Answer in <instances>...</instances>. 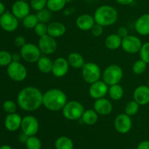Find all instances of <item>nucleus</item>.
I'll return each mask as SVG.
<instances>
[{
    "label": "nucleus",
    "instance_id": "3c124183",
    "mask_svg": "<svg viewBox=\"0 0 149 149\" xmlns=\"http://www.w3.org/2000/svg\"><path fill=\"white\" fill-rule=\"evenodd\" d=\"M73 0H66L67 2H71V1H72Z\"/></svg>",
    "mask_w": 149,
    "mask_h": 149
},
{
    "label": "nucleus",
    "instance_id": "f8f14e48",
    "mask_svg": "<svg viewBox=\"0 0 149 149\" xmlns=\"http://www.w3.org/2000/svg\"><path fill=\"white\" fill-rule=\"evenodd\" d=\"M18 19L10 12L6 11L0 16V26L6 32H14L18 27Z\"/></svg>",
    "mask_w": 149,
    "mask_h": 149
},
{
    "label": "nucleus",
    "instance_id": "9d476101",
    "mask_svg": "<svg viewBox=\"0 0 149 149\" xmlns=\"http://www.w3.org/2000/svg\"><path fill=\"white\" fill-rule=\"evenodd\" d=\"M142 42L138 37L134 35H127L126 37L122 39V48L124 51L130 54H135L139 53L141 47Z\"/></svg>",
    "mask_w": 149,
    "mask_h": 149
},
{
    "label": "nucleus",
    "instance_id": "37998d69",
    "mask_svg": "<svg viewBox=\"0 0 149 149\" xmlns=\"http://www.w3.org/2000/svg\"><path fill=\"white\" fill-rule=\"evenodd\" d=\"M137 149H149V140H143L138 144Z\"/></svg>",
    "mask_w": 149,
    "mask_h": 149
},
{
    "label": "nucleus",
    "instance_id": "c756f323",
    "mask_svg": "<svg viewBox=\"0 0 149 149\" xmlns=\"http://www.w3.org/2000/svg\"><path fill=\"white\" fill-rule=\"evenodd\" d=\"M39 23V20L36 14H30L23 19V25L26 29H33L36 27V25Z\"/></svg>",
    "mask_w": 149,
    "mask_h": 149
},
{
    "label": "nucleus",
    "instance_id": "a18cd8bd",
    "mask_svg": "<svg viewBox=\"0 0 149 149\" xmlns=\"http://www.w3.org/2000/svg\"><path fill=\"white\" fill-rule=\"evenodd\" d=\"M28 138H29V136H27L26 134H25L23 132H22L21 134H20V136H19V140H20L22 143H25V144H26Z\"/></svg>",
    "mask_w": 149,
    "mask_h": 149
},
{
    "label": "nucleus",
    "instance_id": "b1692460",
    "mask_svg": "<svg viewBox=\"0 0 149 149\" xmlns=\"http://www.w3.org/2000/svg\"><path fill=\"white\" fill-rule=\"evenodd\" d=\"M99 118V115L94 109L85 110L81 116V121L86 125L92 126L97 122Z\"/></svg>",
    "mask_w": 149,
    "mask_h": 149
},
{
    "label": "nucleus",
    "instance_id": "f257e3e1",
    "mask_svg": "<svg viewBox=\"0 0 149 149\" xmlns=\"http://www.w3.org/2000/svg\"><path fill=\"white\" fill-rule=\"evenodd\" d=\"M43 93L35 86H28L19 92L17 103L22 110L33 112L42 105Z\"/></svg>",
    "mask_w": 149,
    "mask_h": 149
},
{
    "label": "nucleus",
    "instance_id": "39448f33",
    "mask_svg": "<svg viewBox=\"0 0 149 149\" xmlns=\"http://www.w3.org/2000/svg\"><path fill=\"white\" fill-rule=\"evenodd\" d=\"M123 77V70L117 64L108 66L103 72V80L109 86L119 84Z\"/></svg>",
    "mask_w": 149,
    "mask_h": 149
},
{
    "label": "nucleus",
    "instance_id": "a19ab883",
    "mask_svg": "<svg viewBox=\"0 0 149 149\" xmlns=\"http://www.w3.org/2000/svg\"><path fill=\"white\" fill-rule=\"evenodd\" d=\"M14 43L16 46L18 47V48H21L22 47H23V45H26L27 42H26V39H25L24 37L17 36V37H16L15 39Z\"/></svg>",
    "mask_w": 149,
    "mask_h": 149
},
{
    "label": "nucleus",
    "instance_id": "1a4fd4ad",
    "mask_svg": "<svg viewBox=\"0 0 149 149\" xmlns=\"http://www.w3.org/2000/svg\"><path fill=\"white\" fill-rule=\"evenodd\" d=\"M20 129L22 130V132L29 137L34 136L39 131V123L37 118L33 115H26L22 119Z\"/></svg>",
    "mask_w": 149,
    "mask_h": 149
},
{
    "label": "nucleus",
    "instance_id": "20e7f679",
    "mask_svg": "<svg viewBox=\"0 0 149 149\" xmlns=\"http://www.w3.org/2000/svg\"><path fill=\"white\" fill-rule=\"evenodd\" d=\"M84 107L82 104L79 101L71 100L67 102L64 108H63L62 112L63 116L66 119L70 121H75L81 118L84 113Z\"/></svg>",
    "mask_w": 149,
    "mask_h": 149
},
{
    "label": "nucleus",
    "instance_id": "f3484780",
    "mask_svg": "<svg viewBox=\"0 0 149 149\" xmlns=\"http://www.w3.org/2000/svg\"><path fill=\"white\" fill-rule=\"evenodd\" d=\"M93 109L100 115H108L113 110V105L109 99L106 98H100L95 99L93 105Z\"/></svg>",
    "mask_w": 149,
    "mask_h": 149
},
{
    "label": "nucleus",
    "instance_id": "79ce46f5",
    "mask_svg": "<svg viewBox=\"0 0 149 149\" xmlns=\"http://www.w3.org/2000/svg\"><path fill=\"white\" fill-rule=\"evenodd\" d=\"M128 33H129V32H128L127 29L126 27H125V26H120V27L118 29L117 33L116 34H117L122 39H123V38L126 37L127 35H129Z\"/></svg>",
    "mask_w": 149,
    "mask_h": 149
},
{
    "label": "nucleus",
    "instance_id": "5fc2aeb1",
    "mask_svg": "<svg viewBox=\"0 0 149 149\" xmlns=\"http://www.w3.org/2000/svg\"><path fill=\"white\" fill-rule=\"evenodd\" d=\"M85 1H90V0H85Z\"/></svg>",
    "mask_w": 149,
    "mask_h": 149
},
{
    "label": "nucleus",
    "instance_id": "72a5a7b5",
    "mask_svg": "<svg viewBox=\"0 0 149 149\" xmlns=\"http://www.w3.org/2000/svg\"><path fill=\"white\" fill-rule=\"evenodd\" d=\"M147 65L148 64L146 63L145 61H143L142 59L137 60L135 61L132 67V72L135 74H141L146 72L147 69Z\"/></svg>",
    "mask_w": 149,
    "mask_h": 149
},
{
    "label": "nucleus",
    "instance_id": "5701e85b",
    "mask_svg": "<svg viewBox=\"0 0 149 149\" xmlns=\"http://www.w3.org/2000/svg\"><path fill=\"white\" fill-rule=\"evenodd\" d=\"M70 67L74 69H81L85 64L84 57L77 52H72L68 56L67 58Z\"/></svg>",
    "mask_w": 149,
    "mask_h": 149
},
{
    "label": "nucleus",
    "instance_id": "c03bdc74",
    "mask_svg": "<svg viewBox=\"0 0 149 149\" xmlns=\"http://www.w3.org/2000/svg\"><path fill=\"white\" fill-rule=\"evenodd\" d=\"M116 2L122 5H129L133 2L134 0H116Z\"/></svg>",
    "mask_w": 149,
    "mask_h": 149
},
{
    "label": "nucleus",
    "instance_id": "ea45409f",
    "mask_svg": "<svg viewBox=\"0 0 149 149\" xmlns=\"http://www.w3.org/2000/svg\"><path fill=\"white\" fill-rule=\"evenodd\" d=\"M90 31H91V33L93 36L95 37H98L103 35V32H104V27L101 25L95 23Z\"/></svg>",
    "mask_w": 149,
    "mask_h": 149
},
{
    "label": "nucleus",
    "instance_id": "58836bf2",
    "mask_svg": "<svg viewBox=\"0 0 149 149\" xmlns=\"http://www.w3.org/2000/svg\"><path fill=\"white\" fill-rule=\"evenodd\" d=\"M33 29H34L36 34L39 37H42L47 34V23L39 22Z\"/></svg>",
    "mask_w": 149,
    "mask_h": 149
},
{
    "label": "nucleus",
    "instance_id": "c9c22d12",
    "mask_svg": "<svg viewBox=\"0 0 149 149\" xmlns=\"http://www.w3.org/2000/svg\"><path fill=\"white\" fill-rule=\"evenodd\" d=\"M47 0H31L30 6L33 10L38 12L46 8Z\"/></svg>",
    "mask_w": 149,
    "mask_h": 149
},
{
    "label": "nucleus",
    "instance_id": "49530a36",
    "mask_svg": "<svg viewBox=\"0 0 149 149\" xmlns=\"http://www.w3.org/2000/svg\"><path fill=\"white\" fill-rule=\"evenodd\" d=\"M74 11H75V10L73 7H69V8H67L64 10V14L65 15H69L73 14Z\"/></svg>",
    "mask_w": 149,
    "mask_h": 149
},
{
    "label": "nucleus",
    "instance_id": "4c0bfd02",
    "mask_svg": "<svg viewBox=\"0 0 149 149\" xmlns=\"http://www.w3.org/2000/svg\"><path fill=\"white\" fill-rule=\"evenodd\" d=\"M3 109L7 114L15 113L17 110V105L12 100H7L3 104Z\"/></svg>",
    "mask_w": 149,
    "mask_h": 149
},
{
    "label": "nucleus",
    "instance_id": "393cba45",
    "mask_svg": "<svg viewBox=\"0 0 149 149\" xmlns=\"http://www.w3.org/2000/svg\"><path fill=\"white\" fill-rule=\"evenodd\" d=\"M52 64H53V61L49 57L47 56H41L36 62L39 71L45 74L52 72Z\"/></svg>",
    "mask_w": 149,
    "mask_h": 149
},
{
    "label": "nucleus",
    "instance_id": "dca6fc26",
    "mask_svg": "<svg viewBox=\"0 0 149 149\" xmlns=\"http://www.w3.org/2000/svg\"><path fill=\"white\" fill-rule=\"evenodd\" d=\"M31 6L27 1L17 0L12 6V13L17 19L23 20L26 16L30 14Z\"/></svg>",
    "mask_w": 149,
    "mask_h": 149
},
{
    "label": "nucleus",
    "instance_id": "a878e982",
    "mask_svg": "<svg viewBox=\"0 0 149 149\" xmlns=\"http://www.w3.org/2000/svg\"><path fill=\"white\" fill-rule=\"evenodd\" d=\"M122 39L117 34H109L105 40V45L109 50H116L122 46Z\"/></svg>",
    "mask_w": 149,
    "mask_h": 149
},
{
    "label": "nucleus",
    "instance_id": "7ed1b4c3",
    "mask_svg": "<svg viewBox=\"0 0 149 149\" xmlns=\"http://www.w3.org/2000/svg\"><path fill=\"white\" fill-rule=\"evenodd\" d=\"M93 17L95 23L106 27L112 26L117 21L118 12L112 6L104 4L96 9Z\"/></svg>",
    "mask_w": 149,
    "mask_h": 149
},
{
    "label": "nucleus",
    "instance_id": "4468645a",
    "mask_svg": "<svg viewBox=\"0 0 149 149\" xmlns=\"http://www.w3.org/2000/svg\"><path fill=\"white\" fill-rule=\"evenodd\" d=\"M109 86L103 80H98L90 84L89 93L95 100L104 97L109 92Z\"/></svg>",
    "mask_w": 149,
    "mask_h": 149
},
{
    "label": "nucleus",
    "instance_id": "2eb2a0df",
    "mask_svg": "<svg viewBox=\"0 0 149 149\" xmlns=\"http://www.w3.org/2000/svg\"><path fill=\"white\" fill-rule=\"evenodd\" d=\"M69 67L67 58L63 57H58L53 61L52 69V74L58 78L64 77L68 73Z\"/></svg>",
    "mask_w": 149,
    "mask_h": 149
},
{
    "label": "nucleus",
    "instance_id": "a211bd4d",
    "mask_svg": "<svg viewBox=\"0 0 149 149\" xmlns=\"http://www.w3.org/2000/svg\"><path fill=\"white\" fill-rule=\"evenodd\" d=\"M133 98L135 102L140 105H146L149 103V86L141 85L135 89Z\"/></svg>",
    "mask_w": 149,
    "mask_h": 149
},
{
    "label": "nucleus",
    "instance_id": "09e8293b",
    "mask_svg": "<svg viewBox=\"0 0 149 149\" xmlns=\"http://www.w3.org/2000/svg\"><path fill=\"white\" fill-rule=\"evenodd\" d=\"M5 12V6H4V4L1 1H0V16L4 14Z\"/></svg>",
    "mask_w": 149,
    "mask_h": 149
},
{
    "label": "nucleus",
    "instance_id": "cd10ccee",
    "mask_svg": "<svg viewBox=\"0 0 149 149\" xmlns=\"http://www.w3.org/2000/svg\"><path fill=\"white\" fill-rule=\"evenodd\" d=\"M124 93H125L124 89L121 85H119V83L109 86V92H108L111 99L115 101L122 99L124 96Z\"/></svg>",
    "mask_w": 149,
    "mask_h": 149
},
{
    "label": "nucleus",
    "instance_id": "423d86ee",
    "mask_svg": "<svg viewBox=\"0 0 149 149\" xmlns=\"http://www.w3.org/2000/svg\"><path fill=\"white\" fill-rule=\"evenodd\" d=\"M81 74L84 81L90 85L100 80L101 70L98 64L96 63L86 62L81 68Z\"/></svg>",
    "mask_w": 149,
    "mask_h": 149
},
{
    "label": "nucleus",
    "instance_id": "412c9836",
    "mask_svg": "<svg viewBox=\"0 0 149 149\" xmlns=\"http://www.w3.org/2000/svg\"><path fill=\"white\" fill-rule=\"evenodd\" d=\"M22 118L19 114L11 113L7 114L4 121L5 128L10 131H15L20 128L22 123Z\"/></svg>",
    "mask_w": 149,
    "mask_h": 149
},
{
    "label": "nucleus",
    "instance_id": "603ef678",
    "mask_svg": "<svg viewBox=\"0 0 149 149\" xmlns=\"http://www.w3.org/2000/svg\"><path fill=\"white\" fill-rule=\"evenodd\" d=\"M20 1H31V0H20Z\"/></svg>",
    "mask_w": 149,
    "mask_h": 149
},
{
    "label": "nucleus",
    "instance_id": "8fccbe9b",
    "mask_svg": "<svg viewBox=\"0 0 149 149\" xmlns=\"http://www.w3.org/2000/svg\"><path fill=\"white\" fill-rule=\"evenodd\" d=\"M0 149H13V148L8 145H1L0 147Z\"/></svg>",
    "mask_w": 149,
    "mask_h": 149
},
{
    "label": "nucleus",
    "instance_id": "aec40b11",
    "mask_svg": "<svg viewBox=\"0 0 149 149\" xmlns=\"http://www.w3.org/2000/svg\"><path fill=\"white\" fill-rule=\"evenodd\" d=\"M135 29L141 36L149 35V13L142 15L135 20Z\"/></svg>",
    "mask_w": 149,
    "mask_h": 149
},
{
    "label": "nucleus",
    "instance_id": "e433bc0d",
    "mask_svg": "<svg viewBox=\"0 0 149 149\" xmlns=\"http://www.w3.org/2000/svg\"><path fill=\"white\" fill-rule=\"evenodd\" d=\"M141 59L149 64V42L143 44L139 51Z\"/></svg>",
    "mask_w": 149,
    "mask_h": 149
},
{
    "label": "nucleus",
    "instance_id": "ddd939ff",
    "mask_svg": "<svg viewBox=\"0 0 149 149\" xmlns=\"http://www.w3.org/2000/svg\"><path fill=\"white\" fill-rule=\"evenodd\" d=\"M132 127V118L126 113L119 114L115 118L114 127L119 133L127 134L130 131Z\"/></svg>",
    "mask_w": 149,
    "mask_h": 149
},
{
    "label": "nucleus",
    "instance_id": "f03ea898",
    "mask_svg": "<svg viewBox=\"0 0 149 149\" xmlns=\"http://www.w3.org/2000/svg\"><path fill=\"white\" fill-rule=\"evenodd\" d=\"M67 96L59 89H51L43 93L42 105L52 112L62 110L67 103Z\"/></svg>",
    "mask_w": 149,
    "mask_h": 149
},
{
    "label": "nucleus",
    "instance_id": "c85d7f7f",
    "mask_svg": "<svg viewBox=\"0 0 149 149\" xmlns=\"http://www.w3.org/2000/svg\"><path fill=\"white\" fill-rule=\"evenodd\" d=\"M66 3V0H47V8L52 13L59 12L63 10Z\"/></svg>",
    "mask_w": 149,
    "mask_h": 149
},
{
    "label": "nucleus",
    "instance_id": "f704fd0d",
    "mask_svg": "<svg viewBox=\"0 0 149 149\" xmlns=\"http://www.w3.org/2000/svg\"><path fill=\"white\" fill-rule=\"evenodd\" d=\"M13 61V56L6 51H0V66H9Z\"/></svg>",
    "mask_w": 149,
    "mask_h": 149
},
{
    "label": "nucleus",
    "instance_id": "6ab92c4d",
    "mask_svg": "<svg viewBox=\"0 0 149 149\" xmlns=\"http://www.w3.org/2000/svg\"><path fill=\"white\" fill-rule=\"evenodd\" d=\"M76 24L81 31H90L95 24L94 17L88 13H84L79 16L76 20Z\"/></svg>",
    "mask_w": 149,
    "mask_h": 149
},
{
    "label": "nucleus",
    "instance_id": "473e14b6",
    "mask_svg": "<svg viewBox=\"0 0 149 149\" xmlns=\"http://www.w3.org/2000/svg\"><path fill=\"white\" fill-rule=\"evenodd\" d=\"M26 146L27 149H41L42 148V142L39 137L36 135L29 137L26 143Z\"/></svg>",
    "mask_w": 149,
    "mask_h": 149
},
{
    "label": "nucleus",
    "instance_id": "7c9ffc66",
    "mask_svg": "<svg viewBox=\"0 0 149 149\" xmlns=\"http://www.w3.org/2000/svg\"><path fill=\"white\" fill-rule=\"evenodd\" d=\"M36 16L39 20V22L44 23H48L50 22L52 18V12L47 8H45L39 11L36 12Z\"/></svg>",
    "mask_w": 149,
    "mask_h": 149
},
{
    "label": "nucleus",
    "instance_id": "9b49d317",
    "mask_svg": "<svg viewBox=\"0 0 149 149\" xmlns=\"http://www.w3.org/2000/svg\"><path fill=\"white\" fill-rule=\"evenodd\" d=\"M37 45L41 52L46 55H50L53 53L58 48V42L55 38L48 34L39 37Z\"/></svg>",
    "mask_w": 149,
    "mask_h": 149
},
{
    "label": "nucleus",
    "instance_id": "0eeeda50",
    "mask_svg": "<svg viewBox=\"0 0 149 149\" xmlns=\"http://www.w3.org/2000/svg\"><path fill=\"white\" fill-rule=\"evenodd\" d=\"M7 72L9 77L16 82L23 81L28 74L27 69L20 61H12L11 64L7 66Z\"/></svg>",
    "mask_w": 149,
    "mask_h": 149
},
{
    "label": "nucleus",
    "instance_id": "4be33fe9",
    "mask_svg": "<svg viewBox=\"0 0 149 149\" xmlns=\"http://www.w3.org/2000/svg\"><path fill=\"white\" fill-rule=\"evenodd\" d=\"M66 27L59 21L50 22L47 25V34L54 38H58L65 34Z\"/></svg>",
    "mask_w": 149,
    "mask_h": 149
},
{
    "label": "nucleus",
    "instance_id": "6e6552de",
    "mask_svg": "<svg viewBox=\"0 0 149 149\" xmlns=\"http://www.w3.org/2000/svg\"><path fill=\"white\" fill-rule=\"evenodd\" d=\"M41 51L38 45L33 43H26L20 48V53L21 58L29 63L37 62L41 57Z\"/></svg>",
    "mask_w": 149,
    "mask_h": 149
},
{
    "label": "nucleus",
    "instance_id": "2f4dec72",
    "mask_svg": "<svg viewBox=\"0 0 149 149\" xmlns=\"http://www.w3.org/2000/svg\"><path fill=\"white\" fill-rule=\"evenodd\" d=\"M140 106L141 105L135 102V100H132L130 102H128L126 105L125 108V113L127 115H130V116H133V115H136L140 109Z\"/></svg>",
    "mask_w": 149,
    "mask_h": 149
},
{
    "label": "nucleus",
    "instance_id": "864d4df0",
    "mask_svg": "<svg viewBox=\"0 0 149 149\" xmlns=\"http://www.w3.org/2000/svg\"><path fill=\"white\" fill-rule=\"evenodd\" d=\"M148 86H149V77H148Z\"/></svg>",
    "mask_w": 149,
    "mask_h": 149
},
{
    "label": "nucleus",
    "instance_id": "bb28decb",
    "mask_svg": "<svg viewBox=\"0 0 149 149\" xmlns=\"http://www.w3.org/2000/svg\"><path fill=\"white\" fill-rule=\"evenodd\" d=\"M55 147L56 149H74V144L70 137L61 136L55 140Z\"/></svg>",
    "mask_w": 149,
    "mask_h": 149
},
{
    "label": "nucleus",
    "instance_id": "de8ad7c7",
    "mask_svg": "<svg viewBox=\"0 0 149 149\" xmlns=\"http://www.w3.org/2000/svg\"><path fill=\"white\" fill-rule=\"evenodd\" d=\"M12 56H13V61H20V58H21L20 53H15Z\"/></svg>",
    "mask_w": 149,
    "mask_h": 149
}]
</instances>
